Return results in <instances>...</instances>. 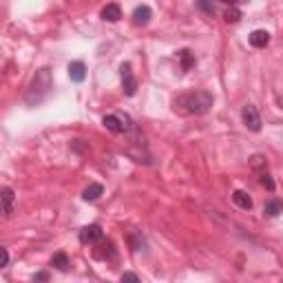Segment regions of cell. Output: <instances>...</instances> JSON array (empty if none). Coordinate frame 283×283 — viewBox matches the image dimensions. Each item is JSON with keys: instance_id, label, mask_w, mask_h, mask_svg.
<instances>
[{"instance_id": "6da1fadb", "label": "cell", "mask_w": 283, "mask_h": 283, "mask_svg": "<svg viewBox=\"0 0 283 283\" xmlns=\"http://www.w3.org/2000/svg\"><path fill=\"white\" fill-rule=\"evenodd\" d=\"M212 104H215V97H212V93L208 91H192V93H184V95H179L175 100V111L184 113H190V115H204V113H208Z\"/></svg>"}, {"instance_id": "7a4b0ae2", "label": "cell", "mask_w": 283, "mask_h": 283, "mask_svg": "<svg viewBox=\"0 0 283 283\" xmlns=\"http://www.w3.org/2000/svg\"><path fill=\"white\" fill-rule=\"evenodd\" d=\"M53 89V82H51V71L49 69H40L36 71V78L29 87V93H27V104L29 106H38L40 102L47 100V95Z\"/></svg>"}, {"instance_id": "3957f363", "label": "cell", "mask_w": 283, "mask_h": 283, "mask_svg": "<svg viewBox=\"0 0 283 283\" xmlns=\"http://www.w3.org/2000/svg\"><path fill=\"white\" fill-rule=\"evenodd\" d=\"M241 120H243V124H246V129H250L252 133H259V131H261V115H259L257 106H252V104L243 106Z\"/></svg>"}, {"instance_id": "277c9868", "label": "cell", "mask_w": 283, "mask_h": 283, "mask_svg": "<svg viewBox=\"0 0 283 283\" xmlns=\"http://www.w3.org/2000/svg\"><path fill=\"white\" fill-rule=\"evenodd\" d=\"M120 71H122V89H124V95L133 97L135 91H138V80H135L133 71H131V64L129 62L122 64Z\"/></svg>"}, {"instance_id": "5b68a950", "label": "cell", "mask_w": 283, "mask_h": 283, "mask_svg": "<svg viewBox=\"0 0 283 283\" xmlns=\"http://www.w3.org/2000/svg\"><path fill=\"white\" fill-rule=\"evenodd\" d=\"M102 239H104V230H102L97 224L84 226V228L80 230V241L82 243H100Z\"/></svg>"}, {"instance_id": "8992f818", "label": "cell", "mask_w": 283, "mask_h": 283, "mask_svg": "<svg viewBox=\"0 0 283 283\" xmlns=\"http://www.w3.org/2000/svg\"><path fill=\"white\" fill-rule=\"evenodd\" d=\"M69 78H71V82H84V78H87V67H84L82 60H75V62L69 64Z\"/></svg>"}, {"instance_id": "52a82bcc", "label": "cell", "mask_w": 283, "mask_h": 283, "mask_svg": "<svg viewBox=\"0 0 283 283\" xmlns=\"http://www.w3.org/2000/svg\"><path fill=\"white\" fill-rule=\"evenodd\" d=\"M248 40H250V45H252L254 49H266L268 42H270V34H268L266 29H257V31L250 34Z\"/></svg>"}, {"instance_id": "ba28073f", "label": "cell", "mask_w": 283, "mask_h": 283, "mask_svg": "<svg viewBox=\"0 0 283 283\" xmlns=\"http://www.w3.org/2000/svg\"><path fill=\"white\" fill-rule=\"evenodd\" d=\"M150 18H153V11H150V7H146V4H142L133 11V22L138 27H146L150 22Z\"/></svg>"}, {"instance_id": "9c48e42d", "label": "cell", "mask_w": 283, "mask_h": 283, "mask_svg": "<svg viewBox=\"0 0 283 283\" xmlns=\"http://www.w3.org/2000/svg\"><path fill=\"white\" fill-rule=\"evenodd\" d=\"M102 20H106V22H117L122 18V9H120V4H115V2H111V4H106L104 9H102Z\"/></svg>"}, {"instance_id": "30bf717a", "label": "cell", "mask_w": 283, "mask_h": 283, "mask_svg": "<svg viewBox=\"0 0 283 283\" xmlns=\"http://www.w3.org/2000/svg\"><path fill=\"white\" fill-rule=\"evenodd\" d=\"M102 192H104V186H102V184H91L89 188H84L82 199L84 201H97L102 197Z\"/></svg>"}, {"instance_id": "8fae6325", "label": "cell", "mask_w": 283, "mask_h": 283, "mask_svg": "<svg viewBox=\"0 0 283 283\" xmlns=\"http://www.w3.org/2000/svg\"><path fill=\"white\" fill-rule=\"evenodd\" d=\"M233 201L241 210H250V208H252V197H250L248 192H243V190H235L233 192Z\"/></svg>"}, {"instance_id": "7c38bea8", "label": "cell", "mask_w": 283, "mask_h": 283, "mask_svg": "<svg viewBox=\"0 0 283 283\" xmlns=\"http://www.w3.org/2000/svg\"><path fill=\"white\" fill-rule=\"evenodd\" d=\"M51 266H53V268H58L60 272H67L71 263H69V257H67V254H64V252H55L53 257H51Z\"/></svg>"}, {"instance_id": "4fadbf2b", "label": "cell", "mask_w": 283, "mask_h": 283, "mask_svg": "<svg viewBox=\"0 0 283 283\" xmlns=\"http://www.w3.org/2000/svg\"><path fill=\"white\" fill-rule=\"evenodd\" d=\"M263 212H266V217H277L283 212V201L281 199H270L266 206H263Z\"/></svg>"}, {"instance_id": "5bb4252c", "label": "cell", "mask_w": 283, "mask_h": 283, "mask_svg": "<svg viewBox=\"0 0 283 283\" xmlns=\"http://www.w3.org/2000/svg\"><path fill=\"white\" fill-rule=\"evenodd\" d=\"M13 197H16V195H13V190H11V188H7V186H4V188H2V204H4V217H9V215H11V212H13Z\"/></svg>"}, {"instance_id": "9a60e30c", "label": "cell", "mask_w": 283, "mask_h": 283, "mask_svg": "<svg viewBox=\"0 0 283 283\" xmlns=\"http://www.w3.org/2000/svg\"><path fill=\"white\" fill-rule=\"evenodd\" d=\"M179 62H182V69L184 71H188V69L195 67V55H192V51H188V49L179 51Z\"/></svg>"}, {"instance_id": "2e32d148", "label": "cell", "mask_w": 283, "mask_h": 283, "mask_svg": "<svg viewBox=\"0 0 283 283\" xmlns=\"http://www.w3.org/2000/svg\"><path fill=\"white\" fill-rule=\"evenodd\" d=\"M104 246H106V250H95V257L97 259H115V248H113V243L106 241Z\"/></svg>"}, {"instance_id": "e0dca14e", "label": "cell", "mask_w": 283, "mask_h": 283, "mask_svg": "<svg viewBox=\"0 0 283 283\" xmlns=\"http://www.w3.org/2000/svg\"><path fill=\"white\" fill-rule=\"evenodd\" d=\"M224 18H226V22H237L239 18H241V11H239V9H228V11L224 13Z\"/></svg>"}, {"instance_id": "ac0fdd59", "label": "cell", "mask_w": 283, "mask_h": 283, "mask_svg": "<svg viewBox=\"0 0 283 283\" xmlns=\"http://www.w3.org/2000/svg\"><path fill=\"white\" fill-rule=\"evenodd\" d=\"M259 182H261V186H266L268 190H275V182H272V177L268 175V173H261V179H259Z\"/></svg>"}, {"instance_id": "d6986e66", "label": "cell", "mask_w": 283, "mask_h": 283, "mask_svg": "<svg viewBox=\"0 0 283 283\" xmlns=\"http://www.w3.org/2000/svg\"><path fill=\"white\" fill-rule=\"evenodd\" d=\"M197 4H199L201 9H204L206 13H208V16H212V13H215V9H212V4H210V0H197Z\"/></svg>"}, {"instance_id": "ffe728a7", "label": "cell", "mask_w": 283, "mask_h": 283, "mask_svg": "<svg viewBox=\"0 0 283 283\" xmlns=\"http://www.w3.org/2000/svg\"><path fill=\"white\" fill-rule=\"evenodd\" d=\"M122 281H140V277L133 275V272H124V275H122Z\"/></svg>"}, {"instance_id": "44dd1931", "label": "cell", "mask_w": 283, "mask_h": 283, "mask_svg": "<svg viewBox=\"0 0 283 283\" xmlns=\"http://www.w3.org/2000/svg\"><path fill=\"white\" fill-rule=\"evenodd\" d=\"M47 279H49V272H38L34 277V281H47Z\"/></svg>"}, {"instance_id": "7402d4cb", "label": "cell", "mask_w": 283, "mask_h": 283, "mask_svg": "<svg viewBox=\"0 0 283 283\" xmlns=\"http://www.w3.org/2000/svg\"><path fill=\"white\" fill-rule=\"evenodd\" d=\"M9 266V252H7V248H2V268H7Z\"/></svg>"}, {"instance_id": "603a6c76", "label": "cell", "mask_w": 283, "mask_h": 283, "mask_svg": "<svg viewBox=\"0 0 283 283\" xmlns=\"http://www.w3.org/2000/svg\"><path fill=\"white\" fill-rule=\"evenodd\" d=\"M221 2H224V4H237L239 0H221Z\"/></svg>"}]
</instances>
